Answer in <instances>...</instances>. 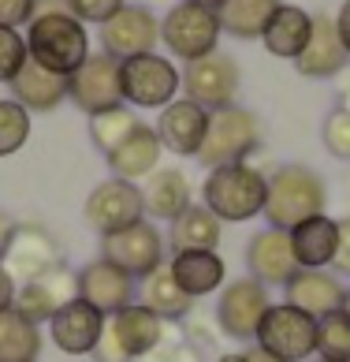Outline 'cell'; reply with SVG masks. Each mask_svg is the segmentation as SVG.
I'll list each match as a JSON object with an SVG mask.
<instances>
[{"instance_id":"6da1fadb","label":"cell","mask_w":350,"mask_h":362,"mask_svg":"<svg viewBox=\"0 0 350 362\" xmlns=\"http://www.w3.org/2000/svg\"><path fill=\"white\" fill-rule=\"evenodd\" d=\"M26 52H30L34 64H42V68L67 78L90 57L86 23H78L67 8L37 11L30 19V26H26Z\"/></svg>"},{"instance_id":"7a4b0ae2","label":"cell","mask_w":350,"mask_h":362,"mask_svg":"<svg viewBox=\"0 0 350 362\" xmlns=\"http://www.w3.org/2000/svg\"><path fill=\"white\" fill-rule=\"evenodd\" d=\"M328 206V187L309 165H279L268 176L265 198V224L291 232L309 217H320Z\"/></svg>"},{"instance_id":"3957f363","label":"cell","mask_w":350,"mask_h":362,"mask_svg":"<svg viewBox=\"0 0 350 362\" xmlns=\"http://www.w3.org/2000/svg\"><path fill=\"white\" fill-rule=\"evenodd\" d=\"M265 198H268V176L261 168H253L250 160L212 168L205 183H201V206L212 209L224 224H242L261 217Z\"/></svg>"},{"instance_id":"277c9868","label":"cell","mask_w":350,"mask_h":362,"mask_svg":"<svg viewBox=\"0 0 350 362\" xmlns=\"http://www.w3.org/2000/svg\"><path fill=\"white\" fill-rule=\"evenodd\" d=\"M160 340H164V317L145 310L142 303H131L123 310L104 317L93 358L97 362H142Z\"/></svg>"},{"instance_id":"5b68a950","label":"cell","mask_w":350,"mask_h":362,"mask_svg":"<svg viewBox=\"0 0 350 362\" xmlns=\"http://www.w3.org/2000/svg\"><path fill=\"white\" fill-rule=\"evenodd\" d=\"M258 150H261V119L250 109H242V105H227V109L209 112V131L194 160L212 172L224 165L250 160V153Z\"/></svg>"},{"instance_id":"8992f818","label":"cell","mask_w":350,"mask_h":362,"mask_svg":"<svg viewBox=\"0 0 350 362\" xmlns=\"http://www.w3.org/2000/svg\"><path fill=\"white\" fill-rule=\"evenodd\" d=\"M220 34L224 30H220V19H217V8H209V4L179 0V4L160 19V42H164V49L183 64L217 52Z\"/></svg>"},{"instance_id":"52a82bcc","label":"cell","mask_w":350,"mask_h":362,"mask_svg":"<svg viewBox=\"0 0 350 362\" xmlns=\"http://www.w3.org/2000/svg\"><path fill=\"white\" fill-rule=\"evenodd\" d=\"M119 83H123V105L131 109H164L179 98L183 71L168 57L142 52V57L119 60Z\"/></svg>"},{"instance_id":"ba28073f","label":"cell","mask_w":350,"mask_h":362,"mask_svg":"<svg viewBox=\"0 0 350 362\" xmlns=\"http://www.w3.org/2000/svg\"><path fill=\"white\" fill-rule=\"evenodd\" d=\"M253 344L284 362H309L317 355V317L291 303H272L261 317Z\"/></svg>"},{"instance_id":"9c48e42d","label":"cell","mask_w":350,"mask_h":362,"mask_svg":"<svg viewBox=\"0 0 350 362\" xmlns=\"http://www.w3.org/2000/svg\"><path fill=\"white\" fill-rule=\"evenodd\" d=\"M164 254H168V235L145 217L101 239V258L116 262L119 269L131 273L134 280H145L153 269H160V265H164Z\"/></svg>"},{"instance_id":"30bf717a","label":"cell","mask_w":350,"mask_h":362,"mask_svg":"<svg viewBox=\"0 0 350 362\" xmlns=\"http://www.w3.org/2000/svg\"><path fill=\"white\" fill-rule=\"evenodd\" d=\"M67 101L78 112L97 116L104 109L123 105V83H119V60L109 52H90L78 68L67 75Z\"/></svg>"},{"instance_id":"8fae6325","label":"cell","mask_w":350,"mask_h":362,"mask_svg":"<svg viewBox=\"0 0 350 362\" xmlns=\"http://www.w3.org/2000/svg\"><path fill=\"white\" fill-rule=\"evenodd\" d=\"M239 83H242L239 64L220 49L209 52V57H201V60H191L183 68V93L194 105H201L205 112H217V109L235 105Z\"/></svg>"},{"instance_id":"7c38bea8","label":"cell","mask_w":350,"mask_h":362,"mask_svg":"<svg viewBox=\"0 0 350 362\" xmlns=\"http://www.w3.org/2000/svg\"><path fill=\"white\" fill-rule=\"evenodd\" d=\"M142 217H145L142 187L138 183H127V180H116V176L97 183L86 194V202H83V221L101 239L119 232V228H127V224H134V221H142Z\"/></svg>"},{"instance_id":"4fadbf2b","label":"cell","mask_w":350,"mask_h":362,"mask_svg":"<svg viewBox=\"0 0 350 362\" xmlns=\"http://www.w3.org/2000/svg\"><path fill=\"white\" fill-rule=\"evenodd\" d=\"M268 306H272V299H268V288L261 280H253V276L231 280V284L220 288L217 325L227 340H253Z\"/></svg>"},{"instance_id":"5bb4252c","label":"cell","mask_w":350,"mask_h":362,"mask_svg":"<svg viewBox=\"0 0 350 362\" xmlns=\"http://www.w3.org/2000/svg\"><path fill=\"white\" fill-rule=\"evenodd\" d=\"M160 42V19L145 4H123L109 23H101V52L116 60H131L153 52Z\"/></svg>"},{"instance_id":"9a60e30c","label":"cell","mask_w":350,"mask_h":362,"mask_svg":"<svg viewBox=\"0 0 350 362\" xmlns=\"http://www.w3.org/2000/svg\"><path fill=\"white\" fill-rule=\"evenodd\" d=\"M0 265H4L19 284H26V280H37V276L52 273V269H64V250H60V243L45 232V228L19 224Z\"/></svg>"},{"instance_id":"2e32d148","label":"cell","mask_w":350,"mask_h":362,"mask_svg":"<svg viewBox=\"0 0 350 362\" xmlns=\"http://www.w3.org/2000/svg\"><path fill=\"white\" fill-rule=\"evenodd\" d=\"M75 288H78V299L90 303L93 310H101L104 317H109V314H116V310H123V306L134 303L138 280H134L131 273H123L116 262L97 258L75 276Z\"/></svg>"},{"instance_id":"e0dca14e","label":"cell","mask_w":350,"mask_h":362,"mask_svg":"<svg viewBox=\"0 0 350 362\" xmlns=\"http://www.w3.org/2000/svg\"><path fill=\"white\" fill-rule=\"evenodd\" d=\"M157 139L168 153L175 157H198L201 142H205L209 131V112L194 105L191 98H175L171 105H164L157 116Z\"/></svg>"},{"instance_id":"ac0fdd59","label":"cell","mask_w":350,"mask_h":362,"mask_svg":"<svg viewBox=\"0 0 350 362\" xmlns=\"http://www.w3.org/2000/svg\"><path fill=\"white\" fill-rule=\"evenodd\" d=\"M350 64V52L339 37V26H335V16H325L317 11L313 16V30H309V42L302 49V57L294 60V71L306 78H335L343 75Z\"/></svg>"},{"instance_id":"d6986e66","label":"cell","mask_w":350,"mask_h":362,"mask_svg":"<svg viewBox=\"0 0 350 362\" xmlns=\"http://www.w3.org/2000/svg\"><path fill=\"white\" fill-rule=\"evenodd\" d=\"M246 269L265 288H284L298 273V262H294V250H291V235L279 232V228H261L258 235H250Z\"/></svg>"},{"instance_id":"ffe728a7","label":"cell","mask_w":350,"mask_h":362,"mask_svg":"<svg viewBox=\"0 0 350 362\" xmlns=\"http://www.w3.org/2000/svg\"><path fill=\"white\" fill-rule=\"evenodd\" d=\"M75 276L78 273H71L64 265V269H52V273L37 276V280H26V284H19L16 306L34 321V325H49V321L56 317V310H64V306L78 295Z\"/></svg>"},{"instance_id":"44dd1931","label":"cell","mask_w":350,"mask_h":362,"mask_svg":"<svg viewBox=\"0 0 350 362\" xmlns=\"http://www.w3.org/2000/svg\"><path fill=\"white\" fill-rule=\"evenodd\" d=\"M101 329H104V314L93 310L78 295L49 321V337L64 355H93V347L101 340Z\"/></svg>"},{"instance_id":"7402d4cb","label":"cell","mask_w":350,"mask_h":362,"mask_svg":"<svg viewBox=\"0 0 350 362\" xmlns=\"http://www.w3.org/2000/svg\"><path fill=\"white\" fill-rule=\"evenodd\" d=\"M160 153H164V146H160L157 131L138 124L112 153H104V160H109V172L116 180L142 183V180H150L153 172L160 168Z\"/></svg>"},{"instance_id":"603a6c76","label":"cell","mask_w":350,"mask_h":362,"mask_svg":"<svg viewBox=\"0 0 350 362\" xmlns=\"http://www.w3.org/2000/svg\"><path fill=\"white\" fill-rule=\"evenodd\" d=\"M284 295L291 306H298V310H306L309 317H325L332 310H339L343 306V280L328 273V269H298L287 284H284Z\"/></svg>"},{"instance_id":"cb8c5ba5","label":"cell","mask_w":350,"mask_h":362,"mask_svg":"<svg viewBox=\"0 0 350 362\" xmlns=\"http://www.w3.org/2000/svg\"><path fill=\"white\" fill-rule=\"evenodd\" d=\"M291 250L298 269H328L339 250V221H332L328 213L309 217L298 228H291Z\"/></svg>"},{"instance_id":"d4e9b609","label":"cell","mask_w":350,"mask_h":362,"mask_svg":"<svg viewBox=\"0 0 350 362\" xmlns=\"http://www.w3.org/2000/svg\"><path fill=\"white\" fill-rule=\"evenodd\" d=\"M8 86H11V101H19L26 112H52L56 105L67 101V78L34 64L30 57H26V64Z\"/></svg>"},{"instance_id":"484cf974","label":"cell","mask_w":350,"mask_h":362,"mask_svg":"<svg viewBox=\"0 0 350 362\" xmlns=\"http://www.w3.org/2000/svg\"><path fill=\"white\" fill-rule=\"evenodd\" d=\"M142 202H145V217L150 221H175L179 213L194 206V191L183 168H157L142 187Z\"/></svg>"},{"instance_id":"4316f807","label":"cell","mask_w":350,"mask_h":362,"mask_svg":"<svg viewBox=\"0 0 350 362\" xmlns=\"http://www.w3.org/2000/svg\"><path fill=\"white\" fill-rule=\"evenodd\" d=\"M168 269L191 299L198 295H212L224 288V276H227V265L217 250H175Z\"/></svg>"},{"instance_id":"83f0119b","label":"cell","mask_w":350,"mask_h":362,"mask_svg":"<svg viewBox=\"0 0 350 362\" xmlns=\"http://www.w3.org/2000/svg\"><path fill=\"white\" fill-rule=\"evenodd\" d=\"M309 30H313V16H309L306 8L279 4L276 16L268 19V26H265L261 42H265V49L272 52L276 60H291L294 64V60L302 57L306 42H309Z\"/></svg>"},{"instance_id":"f1b7e54d","label":"cell","mask_w":350,"mask_h":362,"mask_svg":"<svg viewBox=\"0 0 350 362\" xmlns=\"http://www.w3.org/2000/svg\"><path fill=\"white\" fill-rule=\"evenodd\" d=\"M134 303H142L145 310H153L157 317H164V321H179V317L191 314V306H194L191 295L175 284L168 262L160 265V269H153L145 280H138V295H134Z\"/></svg>"},{"instance_id":"f546056e","label":"cell","mask_w":350,"mask_h":362,"mask_svg":"<svg viewBox=\"0 0 350 362\" xmlns=\"http://www.w3.org/2000/svg\"><path fill=\"white\" fill-rule=\"evenodd\" d=\"M224 235V221L205 206H191L186 213L171 221L168 228V247L175 250H217Z\"/></svg>"},{"instance_id":"4dcf8cb0","label":"cell","mask_w":350,"mask_h":362,"mask_svg":"<svg viewBox=\"0 0 350 362\" xmlns=\"http://www.w3.org/2000/svg\"><path fill=\"white\" fill-rule=\"evenodd\" d=\"M279 4L284 0H220L217 4L220 30L239 37V42H253V37L265 34V26L276 16Z\"/></svg>"},{"instance_id":"1f68e13d","label":"cell","mask_w":350,"mask_h":362,"mask_svg":"<svg viewBox=\"0 0 350 362\" xmlns=\"http://www.w3.org/2000/svg\"><path fill=\"white\" fill-rule=\"evenodd\" d=\"M42 355V329L19 306L0 310V362H37Z\"/></svg>"},{"instance_id":"d6a6232c","label":"cell","mask_w":350,"mask_h":362,"mask_svg":"<svg viewBox=\"0 0 350 362\" xmlns=\"http://www.w3.org/2000/svg\"><path fill=\"white\" fill-rule=\"evenodd\" d=\"M138 124L142 119L134 116L131 105H116V109H104L97 116H90V139H93V146H97L101 153H112Z\"/></svg>"},{"instance_id":"836d02e7","label":"cell","mask_w":350,"mask_h":362,"mask_svg":"<svg viewBox=\"0 0 350 362\" xmlns=\"http://www.w3.org/2000/svg\"><path fill=\"white\" fill-rule=\"evenodd\" d=\"M317 358L325 362H350V314L332 310L317 317Z\"/></svg>"},{"instance_id":"e575fe53","label":"cell","mask_w":350,"mask_h":362,"mask_svg":"<svg viewBox=\"0 0 350 362\" xmlns=\"http://www.w3.org/2000/svg\"><path fill=\"white\" fill-rule=\"evenodd\" d=\"M30 139V112L19 101H0V157L19 153Z\"/></svg>"},{"instance_id":"d590c367","label":"cell","mask_w":350,"mask_h":362,"mask_svg":"<svg viewBox=\"0 0 350 362\" xmlns=\"http://www.w3.org/2000/svg\"><path fill=\"white\" fill-rule=\"evenodd\" d=\"M320 142H325V150L335 160H350V112L346 109L335 105L325 116V124H320Z\"/></svg>"},{"instance_id":"8d00e7d4","label":"cell","mask_w":350,"mask_h":362,"mask_svg":"<svg viewBox=\"0 0 350 362\" xmlns=\"http://www.w3.org/2000/svg\"><path fill=\"white\" fill-rule=\"evenodd\" d=\"M26 37L19 30H11V26H0V83H11L16 71L26 64Z\"/></svg>"},{"instance_id":"74e56055","label":"cell","mask_w":350,"mask_h":362,"mask_svg":"<svg viewBox=\"0 0 350 362\" xmlns=\"http://www.w3.org/2000/svg\"><path fill=\"white\" fill-rule=\"evenodd\" d=\"M127 0H67V11L78 19V23H109Z\"/></svg>"},{"instance_id":"f35d334b","label":"cell","mask_w":350,"mask_h":362,"mask_svg":"<svg viewBox=\"0 0 350 362\" xmlns=\"http://www.w3.org/2000/svg\"><path fill=\"white\" fill-rule=\"evenodd\" d=\"M37 16V0H0V26H30V19Z\"/></svg>"},{"instance_id":"ab89813d","label":"cell","mask_w":350,"mask_h":362,"mask_svg":"<svg viewBox=\"0 0 350 362\" xmlns=\"http://www.w3.org/2000/svg\"><path fill=\"white\" fill-rule=\"evenodd\" d=\"M142 362H198V351H194V347H186V344H164V340H160Z\"/></svg>"},{"instance_id":"60d3db41","label":"cell","mask_w":350,"mask_h":362,"mask_svg":"<svg viewBox=\"0 0 350 362\" xmlns=\"http://www.w3.org/2000/svg\"><path fill=\"white\" fill-rule=\"evenodd\" d=\"M335 269L339 273H350V217L339 221V250H335Z\"/></svg>"},{"instance_id":"b9f144b4","label":"cell","mask_w":350,"mask_h":362,"mask_svg":"<svg viewBox=\"0 0 350 362\" xmlns=\"http://www.w3.org/2000/svg\"><path fill=\"white\" fill-rule=\"evenodd\" d=\"M16 295H19V280L11 276L4 265H0V310H8V306H16Z\"/></svg>"},{"instance_id":"7bdbcfd3","label":"cell","mask_w":350,"mask_h":362,"mask_svg":"<svg viewBox=\"0 0 350 362\" xmlns=\"http://www.w3.org/2000/svg\"><path fill=\"white\" fill-rule=\"evenodd\" d=\"M16 228H19V221L11 217L8 209H0V262H4V254H8V243H11V235H16Z\"/></svg>"},{"instance_id":"ee69618b","label":"cell","mask_w":350,"mask_h":362,"mask_svg":"<svg viewBox=\"0 0 350 362\" xmlns=\"http://www.w3.org/2000/svg\"><path fill=\"white\" fill-rule=\"evenodd\" d=\"M227 362H284V358H276V355H268L265 347H246V351H239V355H227Z\"/></svg>"},{"instance_id":"f6af8a7d","label":"cell","mask_w":350,"mask_h":362,"mask_svg":"<svg viewBox=\"0 0 350 362\" xmlns=\"http://www.w3.org/2000/svg\"><path fill=\"white\" fill-rule=\"evenodd\" d=\"M335 26H339V37H343V45H346V52H350V0H343L339 16H335Z\"/></svg>"},{"instance_id":"bcb514c9","label":"cell","mask_w":350,"mask_h":362,"mask_svg":"<svg viewBox=\"0 0 350 362\" xmlns=\"http://www.w3.org/2000/svg\"><path fill=\"white\" fill-rule=\"evenodd\" d=\"M339 109H346V112H350V75L343 78V90H339Z\"/></svg>"},{"instance_id":"7dc6e473","label":"cell","mask_w":350,"mask_h":362,"mask_svg":"<svg viewBox=\"0 0 350 362\" xmlns=\"http://www.w3.org/2000/svg\"><path fill=\"white\" fill-rule=\"evenodd\" d=\"M191 4H209V8H217L220 0H191Z\"/></svg>"},{"instance_id":"c3c4849f","label":"cell","mask_w":350,"mask_h":362,"mask_svg":"<svg viewBox=\"0 0 350 362\" xmlns=\"http://www.w3.org/2000/svg\"><path fill=\"white\" fill-rule=\"evenodd\" d=\"M343 310L350 314V288H346V295H343Z\"/></svg>"},{"instance_id":"681fc988","label":"cell","mask_w":350,"mask_h":362,"mask_svg":"<svg viewBox=\"0 0 350 362\" xmlns=\"http://www.w3.org/2000/svg\"><path fill=\"white\" fill-rule=\"evenodd\" d=\"M309 362H325V358H309Z\"/></svg>"},{"instance_id":"f907efd6","label":"cell","mask_w":350,"mask_h":362,"mask_svg":"<svg viewBox=\"0 0 350 362\" xmlns=\"http://www.w3.org/2000/svg\"><path fill=\"white\" fill-rule=\"evenodd\" d=\"M220 362H227V358H220Z\"/></svg>"}]
</instances>
